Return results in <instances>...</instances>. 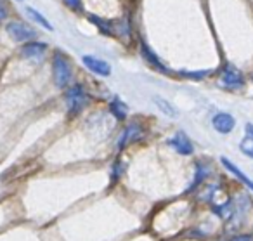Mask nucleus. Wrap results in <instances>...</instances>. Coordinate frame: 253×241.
Segmentation results:
<instances>
[{
  "label": "nucleus",
  "mask_w": 253,
  "mask_h": 241,
  "mask_svg": "<svg viewBox=\"0 0 253 241\" xmlns=\"http://www.w3.org/2000/svg\"><path fill=\"white\" fill-rule=\"evenodd\" d=\"M5 14H7V11H5V7H4V4H2V0H0V21L5 18Z\"/></svg>",
  "instance_id": "f3484780"
},
{
  "label": "nucleus",
  "mask_w": 253,
  "mask_h": 241,
  "mask_svg": "<svg viewBox=\"0 0 253 241\" xmlns=\"http://www.w3.org/2000/svg\"><path fill=\"white\" fill-rule=\"evenodd\" d=\"M211 125H213V129L217 130V132L229 134L232 129H234L236 120L232 118L229 113H217V115L213 116V120H211Z\"/></svg>",
  "instance_id": "6e6552de"
},
{
  "label": "nucleus",
  "mask_w": 253,
  "mask_h": 241,
  "mask_svg": "<svg viewBox=\"0 0 253 241\" xmlns=\"http://www.w3.org/2000/svg\"><path fill=\"white\" fill-rule=\"evenodd\" d=\"M45 50H47V44H43V42H33V44H26V46L23 47L21 52H23V56L28 57V59L39 61V59H42V57H43Z\"/></svg>",
  "instance_id": "1a4fd4ad"
},
{
  "label": "nucleus",
  "mask_w": 253,
  "mask_h": 241,
  "mask_svg": "<svg viewBox=\"0 0 253 241\" xmlns=\"http://www.w3.org/2000/svg\"><path fill=\"white\" fill-rule=\"evenodd\" d=\"M220 84L225 89H239L245 85V78H243V73L236 66L225 64L220 73Z\"/></svg>",
  "instance_id": "7ed1b4c3"
},
{
  "label": "nucleus",
  "mask_w": 253,
  "mask_h": 241,
  "mask_svg": "<svg viewBox=\"0 0 253 241\" xmlns=\"http://www.w3.org/2000/svg\"><path fill=\"white\" fill-rule=\"evenodd\" d=\"M155 102L158 104V108L162 109L165 115H169V116H175V109L170 106V102H167V101H163L162 97H155Z\"/></svg>",
  "instance_id": "2eb2a0df"
},
{
  "label": "nucleus",
  "mask_w": 253,
  "mask_h": 241,
  "mask_svg": "<svg viewBox=\"0 0 253 241\" xmlns=\"http://www.w3.org/2000/svg\"><path fill=\"white\" fill-rule=\"evenodd\" d=\"M52 71H54V82H56L57 87L64 89L71 80V66L68 57L63 52L57 50L54 54V61H52Z\"/></svg>",
  "instance_id": "f257e3e1"
},
{
  "label": "nucleus",
  "mask_w": 253,
  "mask_h": 241,
  "mask_svg": "<svg viewBox=\"0 0 253 241\" xmlns=\"http://www.w3.org/2000/svg\"><path fill=\"white\" fill-rule=\"evenodd\" d=\"M142 136H144V132H142V127L139 125V123H130V125L126 127L125 130H123L122 136H120V139H118V149H123V147H125L126 144L135 143V141L141 139Z\"/></svg>",
  "instance_id": "423d86ee"
},
{
  "label": "nucleus",
  "mask_w": 253,
  "mask_h": 241,
  "mask_svg": "<svg viewBox=\"0 0 253 241\" xmlns=\"http://www.w3.org/2000/svg\"><path fill=\"white\" fill-rule=\"evenodd\" d=\"M232 241H250V238L248 236H245V238H236V240H232Z\"/></svg>",
  "instance_id": "a211bd4d"
},
{
  "label": "nucleus",
  "mask_w": 253,
  "mask_h": 241,
  "mask_svg": "<svg viewBox=\"0 0 253 241\" xmlns=\"http://www.w3.org/2000/svg\"><path fill=\"white\" fill-rule=\"evenodd\" d=\"M64 4H66L68 7H71V9H80L82 7L80 0H64Z\"/></svg>",
  "instance_id": "dca6fc26"
},
{
  "label": "nucleus",
  "mask_w": 253,
  "mask_h": 241,
  "mask_svg": "<svg viewBox=\"0 0 253 241\" xmlns=\"http://www.w3.org/2000/svg\"><path fill=\"white\" fill-rule=\"evenodd\" d=\"M169 144L179 154H186V156H187V154H193V151H194L193 143H191L189 137H187L184 132H177L175 136H173L172 139L169 141Z\"/></svg>",
  "instance_id": "0eeeda50"
},
{
  "label": "nucleus",
  "mask_w": 253,
  "mask_h": 241,
  "mask_svg": "<svg viewBox=\"0 0 253 241\" xmlns=\"http://www.w3.org/2000/svg\"><path fill=\"white\" fill-rule=\"evenodd\" d=\"M26 12H28V16L33 19L35 23H39L42 28H45V30H52V26H50V23L47 21L45 18H43V14H40L39 11H35L33 7H26Z\"/></svg>",
  "instance_id": "4468645a"
},
{
  "label": "nucleus",
  "mask_w": 253,
  "mask_h": 241,
  "mask_svg": "<svg viewBox=\"0 0 253 241\" xmlns=\"http://www.w3.org/2000/svg\"><path fill=\"white\" fill-rule=\"evenodd\" d=\"M7 33L11 39H14L16 42H26V40H32L35 37V30L32 26H26L21 21H12L7 25Z\"/></svg>",
  "instance_id": "20e7f679"
},
{
  "label": "nucleus",
  "mask_w": 253,
  "mask_h": 241,
  "mask_svg": "<svg viewBox=\"0 0 253 241\" xmlns=\"http://www.w3.org/2000/svg\"><path fill=\"white\" fill-rule=\"evenodd\" d=\"M239 147H241V151L246 154V156L253 158V125L252 123L246 125V134H245V137H243Z\"/></svg>",
  "instance_id": "9d476101"
},
{
  "label": "nucleus",
  "mask_w": 253,
  "mask_h": 241,
  "mask_svg": "<svg viewBox=\"0 0 253 241\" xmlns=\"http://www.w3.org/2000/svg\"><path fill=\"white\" fill-rule=\"evenodd\" d=\"M222 163H224V167H225V168H227V170H229V172H232V174H234V175H236V177H238V179H239V181H243V182H245V184H246V186H248V188H250V189H252V191H253V181H250V179H248V177H246V175H245V174H243V172H241V170H239V168H238V167H234V165H232V163H231V161H229V160H227V158H222Z\"/></svg>",
  "instance_id": "ddd939ff"
},
{
  "label": "nucleus",
  "mask_w": 253,
  "mask_h": 241,
  "mask_svg": "<svg viewBox=\"0 0 253 241\" xmlns=\"http://www.w3.org/2000/svg\"><path fill=\"white\" fill-rule=\"evenodd\" d=\"M66 104L71 115L80 113L88 104V94L82 85H73L66 91Z\"/></svg>",
  "instance_id": "f03ea898"
},
{
  "label": "nucleus",
  "mask_w": 253,
  "mask_h": 241,
  "mask_svg": "<svg viewBox=\"0 0 253 241\" xmlns=\"http://www.w3.org/2000/svg\"><path fill=\"white\" fill-rule=\"evenodd\" d=\"M109 111H111L118 120H123L126 116V113H128V108H126L125 102L120 101V99H113V101L109 102Z\"/></svg>",
  "instance_id": "f8f14e48"
},
{
  "label": "nucleus",
  "mask_w": 253,
  "mask_h": 241,
  "mask_svg": "<svg viewBox=\"0 0 253 241\" xmlns=\"http://www.w3.org/2000/svg\"><path fill=\"white\" fill-rule=\"evenodd\" d=\"M82 61H84V64L87 66V70L92 71L94 75H99V77H109V75H111V66H109L106 61L99 59V57L84 56Z\"/></svg>",
  "instance_id": "39448f33"
},
{
  "label": "nucleus",
  "mask_w": 253,
  "mask_h": 241,
  "mask_svg": "<svg viewBox=\"0 0 253 241\" xmlns=\"http://www.w3.org/2000/svg\"><path fill=\"white\" fill-rule=\"evenodd\" d=\"M141 50H142V56L146 57V61H148V63L151 64L153 68H156V70H160V71H167L165 64H163L162 61L158 59V56H156V54L153 52V50L149 49V47L146 46L144 42L141 44Z\"/></svg>",
  "instance_id": "9b49d317"
}]
</instances>
